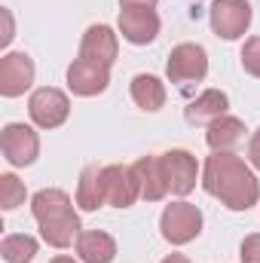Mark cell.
<instances>
[{
    "label": "cell",
    "mask_w": 260,
    "mask_h": 263,
    "mask_svg": "<svg viewBox=\"0 0 260 263\" xmlns=\"http://www.w3.org/2000/svg\"><path fill=\"white\" fill-rule=\"evenodd\" d=\"M242 138H245V123L236 117H227V114L220 120H214L205 132V141L214 153H233Z\"/></svg>",
    "instance_id": "cell-18"
},
{
    "label": "cell",
    "mask_w": 260,
    "mask_h": 263,
    "mask_svg": "<svg viewBox=\"0 0 260 263\" xmlns=\"http://www.w3.org/2000/svg\"><path fill=\"white\" fill-rule=\"evenodd\" d=\"M120 34L132 46H147L159 34V15L153 6H123L120 9Z\"/></svg>",
    "instance_id": "cell-8"
},
{
    "label": "cell",
    "mask_w": 260,
    "mask_h": 263,
    "mask_svg": "<svg viewBox=\"0 0 260 263\" xmlns=\"http://www.w3.org/2000/svg\"><path fill=\"white\" fill-rule=\"evenodd\" d=\"M162 263H190V260H187L184 254H169V257H165Z\"/></svg>",
    "instance_id": "cell-27"
},
{
    "label": "cell",
    "mask_w": 260,
    "mask_h": 263,
    "mask_svg": "<svg viewBox=\"0 0 260 263\" xmlns=\"http://www.w3.org/2000/svg\"><path fill=\"white\" fill-rule=\"evenodd\" d=\"M28 114L31 120L40 126V129H59L70 114V101L62 89H52V86H43L31 95L28 101Z\"/></svg>",
    "instance_id": "cell-7"
},
{
    "label": "cell",
    "mask_w": 260,
    "mask_h": 263,
    "mask_svg": "<svg viewBox=\"0 0 260 263\" xmlns=\"http://www.w3.org/2000/svg\"><path fill=\"white\" fill-rule=\"evenodd\" d=\"M227 107H230L227 92H220V89H205L199 98H193V101L187 104L184 117H187L190 126H211L214 120H220V117L227 114Z\"/></svg>",
    "instance_id": "cell-15"
},
{
    "label": "cell",
    "mask_w": 260,
    "mask_h": 263,
    "mask_svg": "<svg viewBox=\"0 0 260 263\" xmlns=\"http://www.w3.org/2000/svg\"><path fill=\"white\" fill-rule=\"evenodd\" d=\"M251 3L248 0H214L211 3V31L220 37V40H239L248 25H251Z\"/></svg>",
    "instance_id": "cell-4"
},
{
    "label": "cell",
    "mask_w": 260,
    "mask_h": 263,
    "mask_svg": "<svg viewBox=\"0 0 260 263\" xmlns=\"http://www.w3.org/2000/svg\"><path fill=\"white\" fill-rule=\"evenodd\" d=\"M0 254L6 263H31L37 257V239L25 233H12L0 242Z\"/></svg>",
    "instance_id": "cell-20"
},
{
    "label": "cell",
    "mask_w": 260,
    "mask_h": 263,
    "mask_svg": "<svg viewBox=\"0 0 260 263\" xmlns=\"http://www.w3.org/2000/svg\"><path fill=\"white\" fill-rule=\"evenodd\" d=\"M117 52H120V43H117V34H114L107 25H92V28L83 34L80 59L110 67L114 62H117Z\"/></svg>",
    "instance_id": "cell-13"
},
{
    "label": "cell",
    "mask_w": 260,
    "mask_h": 263,
    "mask_svg": "<svg viewBox=\"0 0 260 263\" xmlns=\"http://www.w3.org/2000/svg\"><path fill=\"white\" fill-rule=\"evenodd\" d=\"M104 193L107 205L114 208H129L135 199H141V184L132 165H104Z\"/></svg>",
    "instance_id": "cell-12"
},
{
    "label": "cell",
    "mask_w": 260,
    "mask_h": 263,
    "mask_svg": "<svg viewBox=\"0 0 260 263\" xmlns=\"http://www.w3.org/2000/svg\"><path fill=\"white\" fill-rule=\"evenodd\" d=\"M34 83V59L28 52H6L0 59V95L18 98Z\"/></svg>",
    "instance_id": "cell-9"
},
{
    "label": "cell",
    "mask_w": 260,
    "mask_h": 263,
    "mask_svg": "<svg viewBox=\"0 0 260 263\" xmlns=\"http://www.w3.org/2000/svg\"><path fill=\"white\" fill-rule=\"evenodd\" d=\"M25 184L15 178V175H3L0 178V205L6 208V211H12V208H18V205H25Z\"/></svg>",
    "instance_id": "cell-21"
},
{
    "label": "cell",
    "mask_w": 260,
    "mask_h": 263,
    "mask_svg": "<svg viewBox=\"0 0 260 263\" xmlns=\"http://www.w3.org/2000/svg\"><path fill=\"white\" fill-rule=\"evenodd\" d=\"M159 230H162L165 242L187 245L202 233V211L190 202H172V205H165V211L159 217Z\"/></svg>",
    "instance_id": "cell-3"
},
{
    "label": "cell",
    "mask_w": 260,
    "mask_h": 263,
    "mask_svg": "<svg viewBox=\"0 0 260 263\" xmlns=\"http://www.w3.org/2000/svg\"><path fill=\"white\" fill-rule=\"evenodd\" d=\"M31 214L40 223L43 239L52 248H67L80 236V217L65 190H40L31 196Z\"/></svg>",
    "instance_id": "cell-2"
},
{
    "label": "cell",
    "mask_w": 260,
    "mask_h": 263,
    "mask_svg": "<svg viewBox=\"0 0 260 263\" xmlns=\"http://www.w3.org/2000/svg\"><path fill=\"white\" fill-rule=\"evenodd\" d=\"M107 86H110V67L86 62V59H77L73 65L67 67V89L73 95H80V98L101 95Z\"/></svg>",
    "instance_id": "cell-11"
},
{
    "label": "cell",
    "mask_w": 260,
    "mask_h": 263,
    "mask_svg": "<svg viewBox=\"0 0 260 263\" xmlns=\"http://www.w3.org/2000/svg\"><path fill=\"white\" fill-rule=\"evenodd\" d=\"M242 67H245L251 77L260 80V37L245 40V46H242Z\"/></svg>",
    "instance_id": "cell-22"
},
{
    "label": "cell",
    "mask_w": 260,
    "mask_h": 263,
    "mask_svg": "<svg viewBox=\"0 0 260 263\" xmlns=\"http://www.w3.org/2000/svg\"><path fill=\"white\" fill-rule=\"evenodd\" d=\"M165 73L172 83L178 86H190V83H199L205 80L208 73V52L199 46V43H178L169 55V65H165Z\"/></svg>",
    "instance_id": "cell-5"
},
{
    "label": "cell",
    "mask_w": 260,
    "mask_h": 263,
    "mask_svg": "<svg viewBox=\"0 0 260 263\" xmlns=\"http://www.w3.org/2000/svg\"><path fill=\"white\" fill-rule=\"evenodd\" d=\"M0 15H3V37H0V43L6 46L12 40V15H9V9H0Z\"/></svg>",
    "instance_id": "cell-25"
},
{
    "label": "cell",
    "mask_w": 260,
    "mask_h": 263,
    "mask_svg": "<svg viewBox=\"0 0 260 263\" xmlns=\"http://www.w3.org/2000/svg\"><path fill=\"white\" fill-rule=\"evenodd\" d=\"M77 254L83 263H110L117 257V242L101 230H86L77 236Z\"/></svg>",
    "instance_id": "cell-16"
},
{
    "label": "cell",
    "mask_w": 260,
    "mask_h": 263,
    "mask_svg": "<svg viewBox=\"0 0 260 263\" xmlns=\"http://www.w3.org/2000/svg\"><path fill=\"white\" fill-rule=\"evenodd\" d=\"M77 205L83 211H95L101 205H107L104 193V165H86L77 184Z\"/></svg>",
    "instance_id": "cell-17"
},
{
    "label": "cell",
    "mask_w": 260,
    "mask_h": 263,
    "mask_svg": "<svg viewBox=\"0 0 260 263\" xmlns=\"http://www.w3.org/2000/svg\"><path fill=\"white\" fill-rule=\"evenodd\" d=\"M202 187L208 196L220 199L230 211H248L260 199L254 172L236 153H211L202 165Z\"/></svg>",
    "instance_id": "cell-1"
},
{
    "label": "cell",
    "mask_w": 260,
    "mask_h": 263,
    "mask_svg": "<svg viewBox=\"0 0 260 263\" xmlns=\"http://www.w3.org/2000/svg\"><path fill=\"white\" fill-rule=\"evenodd\" d=\"M132 101H135L141 110L156 114V110L165 104V86H162V80L153 77V73H138V77H132Z\"/></svg>",
    "instance_id": "cell-19"
},
{
    "label": "cell",
    "mask_w": 260,
    "mask_h": 263,
    "mask_svg": "<svg viewBox=\"0 0 260 263\" xmlns=\"http://www.w3.org/2000/svg\"><path fill=\"white\" fill-rule=\"evenodd\" d=\"M248 159H251V165L260 172V129L251 135V144H248Z\"/></svg>",
    "instance_id": "cell-24"
},
{
    "label": "cell",
    "mask_w": 260,
    "mask_h": 263,
    "mask_svg": "<svg viewBox=\"0 0 260 263\" xmlns=\"http://www.w3.org/2000/svg\"><path fill=\"white\" fill-rule=\"evenodd\" d=\"M239 257H242V263H260V233H254V236H245Z\"/></svg>",
    "instance_id": "cell-23"
},
{
    "label": "cell",
    "mask_w": 260,
    "mask_h": 263,
    "mask_svg": "<svg viewBox=\"0 0 260 263\" xmlns=\"http://www.w3.org/2000/svg\"><path fill=\"white\" fill-rule=\"evenodd\" d=\"M162 159V168H165V181H169V193L175 196H187L196 187V178H199V165H196V156L187 150H169L159 156Z\"/></svg>",
    "instance_id": "cell-10"
},
{
    "label": "cell",
    "mask_w": 260,
    "mask_h": 263,
    "mask_svg": "<svg viewBox=\"0 0 260 263\" xmlns=\"http://www.w3.org/2000/svg\"><path fill=\"white\" fill-rule=\"evenodd\" d=\"M123 6H156V0H120Z\"/></svg>",
    "instance_id": "cell-26"
},
{
    "label": "cell",
    "mask_w": 260,
    "mask_h": 263,
    "mask_svg": "<svg viewBox=\"0 0 260 263\" xmlns=\"http://www.w3.org/2000/svg\"><path fill=\"white\" fill-rule=\"evenodd\" d=\"M49 263H77V260H73V257H65V254H62V257H52Z\"/></svg>",
    "instance_id": "cell-28"
},
{
    "label": "cell",
    "mask_w": 260,
    "mask_h": 263,
    "mask_svg": "<svg viewBox=\"0 0 260 263\" xmlns=\"http://www.w3.org/2000/svg\"><path fill=\"white\" fill-rule=\"evenodd\" d=\"M132 168H135L138 184H141V199L159 202L169 196V181H165V168H162L159 156H141Z\"/></svg>",
    "instance_id": "cell-14"
},
{
    "label": "cell",
    "mask_w": 260,
    "mask_h": 263,
    "mask_svg": "<svg viewBox=\"0 0 260 263\" xmlns=\"http://www.w3.org/2000/svg\"><path fill=\"white\" fill-rule=\"evenodd\" d=\"M0 150H3V156H6L9 165L22 168V165H31L37 159L40 138H37V132L31 129V126H25V123H9L0 132Z\"/></svg>",
    "instance_id": "cell-6"
}]
</instances>
